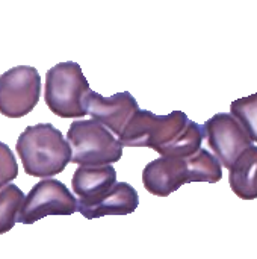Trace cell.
I'll use <instances>...</instances> for the list:
<instances>
[{
  "mask_svg": "<svg viewBox=\"0 0 257 259\" xmlns=\"http://www.w3.org/2000/svg\"><path fill=\"white\" fill-rule=\"evenodd\" d=\"M88 91H91L89 83L77 62H59L45 74V105L61 118L85 117L83 99Z\"/></svg>",
  "mask_w": 257,
  "mask_h": 259,
  "instance_id": "4",
  "label": "cell"
},
{
  "mask_svg": "<svg viewBox=\"0 0 257 259\" xmlns=\"http://www.w3.org/2000/svg\"><path fill=\"white\" fill-rule=\"evenodd\" d=\"M15 149L26 175L33 178L56 176L71 162V147L52 123L27 126L20 134Z\"/></svg>",
  "mask_w": 257,
  "mask_h": 259,
  "instance_id": "1",
  "label": "cell"
},
{
  "mask_svg": "<svg viewBox=\"0 0 257 259\" xmlns=\"http://www.w3.org/2000/svg\"><path fill=\"white\" fill-rule=\"evenodd\" d=\"M208 144L223 167L232 168L239 155L253 146V141L241 123L229 112H220L211 117L204 124Z\"/></svg>",
  "mask_w": 257,
  "mask_h": 259,
  "instance_id": "7",
  "label": "cell"
},
{
  "mask_svg": "<svg viewBox=\"0 0 257 259\" xmlns=\"http://www.w3.org/2000/svg\"><path fill=\"white\" fill-rule=\"evenodd\" d=\"M230 114L241 123L250 140L257 143V93L232 102Z\"/></svg>",
  "mask_w": 257,
  "mask_h": 259,
  "instance_id": "15",
  "label": "cell"
},
{
  "mask_svg": "<svg viewBox=\"0 0 257 259\" xmlns=\"http://www.w3.org/2000/svg\"><path fill=\"white\" fill-rule=\"evenodd\" d=\"M191 182L192 178L186 158L162 156L148 162L142 171L144 188L158 197H168L182 185Z\"/></svg>",
  "mask_w": 257,
  "mask_h": 259,
  "instance_id": "9",
  "label": "cell"
},
{
  "mask_svg": "<svg viewBox=\"0 0 257 259\" xmlns=\"http://www.w3.org/2000/svg\"><path fill=\"white\" fill-rule=\"evenodd\" d=\"M83 108L92 120L108 127L117 138L121 137L130 118L139 111L138 102L129 91L103 97L91 90L83 99Z\"/></svg>",
  "mask_w": 257,
  "mask_h": 259,
  "instance_id": "8",
  "label": "cell"
},
{
  "mask_svg": "<svg viewBox=\"0 0 257 259\" xmlns=\"http://www.w3.org/2000/svg\"><path fill=\"white\" fill-rule=\"evenodd\" d=\"M67 141L71 147V162L80 167L112 165L123 156L121 141L92 118L73 121Z\"/></svg>",
  "mask_w": 257,
  "mask_h": 259,
  "instance_id": "3",
  "label": "cell"
},
{
  "mask_svg": "<svg viewBox=\"0 0 257 259\" xmlns=\"http://www.w3.org/2000/svg\"><path fill=\"white\" fill-rule=\"evenodd\" d=\"M77 212V200L56 179H42L29 191L17 223L33 225L48 215H71Z\"/></svg>",
  "mask_w": 257,
  "mask_h": 259,
  "instance_id": "6",
  "label": "cell"
},
{
  "mask_svg": "<svg viewBox=\"0 0 257 259\" xmlns=\"http://www.w3.org/2000/svg\"><path fill=\"white\" fill-rule=\"evenodd\" d=\"M192 182L217 184L223 179V164L206 149H201L194 156L186 158Z\"/></svg>",
  "mask_w": 257,
  "mask_h": 259,
  "instance_id": "13",
  "label": "cell"
},
{
  "mask_svg": "<svg viewBox=\"0 0 257 259\" xmlns=\"http://www.w3.org/2000/svg\"><path fill=\"white\" fill-rule=\"evenodd\" d=\"M189 123L191 120L183 111L156 115L151 111L139 109L130 118L118 140L124 147H150L161 156H167L171 147L185 134Z\"/></svg>",
  "mask_w": 257,
  "mask_h": 259,
  "instance_id": "2",
  "label": "cell"
},
{
  "mask_svg": "<svg viewBox=\"0 0 257 259\" xmlns=\"http://www.w3.org/2000/svg\"><path fill=\"white\" fill-rule=\"evenodd\" d=\"M41 94V76L35 67L17 65L0 76V114L20 118L32 112Z\"/></svg>",
  "mask_w": 257,
  "mask_h": 259,
  "instance_id": "5",
  "label": "cell"
},
{
  "mask_svg": "<svg viewBox=\"0 0 257 259\" xmlns=\"http://www.w3.org/2000/svg\"><path fill=\"white\" fill-rule=\"evenodd\" d=\"M18 176V164L12 150L5 144L0 143V188L9 185Z\"/></svg>",
  "mask_w": 257,
  "mask_h": 259,
  "instance_id": "16",
  "label": "cell"
},
{
  "mask_svg": "<svg viewBox=\"0 0 257 259\" xmlns=\"http://www.w3.org/2000/svg\"><path fill=\"white\" fill-rule=\"evenodd\" d=\"M229 171L230 188L239 199H257V146L244 150Z\"/></svg>",
  "mask_w": 257,
  "mask_h": 259,
  "instance_id": "12",
  "label": "cell"
},
{
  "mask_svg": "<svg viewBox=\"0 0 257 259\" xmlns=\"http://www.w3.org/2000/svg\"><path fill=\"white\" fill-rule=\"evenodd\" d=\"M24 200V193L17 185L9 184L0 188V235L14 228Z\"/></svg>",
  "mask_w": 257,
  "mask_h": 259,
  "instance_id": "14",
  "label": "cell"
},
{
  "mask_svg": "<svg viewBox=\"0 0 257 259\" xmlns=\"http://www.w3.org/2000/svg\"><path fill=\"white\" fill-rule=\"evenodd\" d=\"M117 184V171L112 165L79 167L71 179L73 193L77 196V212L94 206Z\"/></svg>",
  "mask_w": 257,
  "mask_h": 259,
  "instance_id": "10",
  "label": "cell"
},
{
  "mask_svg": "<svg viewBox=\"0 0 257 259\" xmlns=\"http://www.w3.org/2000/svg\"><path fill=\"white\" fill-rule=\"evenodd\" d=\"M139 206L138 191L127 182H117L108 196L98 203L79 211L85 219L94 220L106 215H129Z\"/></svg>",
  "mask_w": 257,
  "mask_h": 259,
  "instance_id": "11",
  "label": "cell"
}]
</instances>
